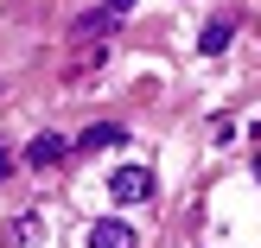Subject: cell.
Returning <instances> with one entry per match:
<instances>
[{"label":"cell","mask_w":261,"mask_h":248,"mask_svg":"<svg viewBox=\"0 0 261 248\" xmlns=\"http://www.w3.org/2000/svg\"><path fill=\"white\" fill-rule=\"evenodd\" d=\"M109 198L115 204H147L153 198V172H147V166H121V172L109 178Z\"/></svg>","instance_id":"6da1fadb"},{"label":"cell","mask_w":261,"mask_h":248,"mask_svg":"<svg viewBox=\"0 0 261 248\" xmlns=\"http://www.w3.org/2000/svg\"><path fill=\"white\" fill-rule=\"evenodd\" d=\"M89 248H134V229H127L121 216H102V223L89 229Z\"/></svg>","instance_id":"7a4b0ae2"},{"label":"cell","mask_w":261,"mask_h":248,"mask_svg":"<svg viewBox=\"0 0 261 248\" xmlns=\"http://www.w3.org/2000/svg\"><path fill=\"white\" fill-rule=\"evenodd\" d=\"M76 147H83V153H102V147H121V127H115V121H96V127H83V134H76Z\"/></svg>","instance_id":"3957f363"},{"label":"cell","mask_w":261,"mask_h":248,"mask_svg":"<svg viewBox=\"0 0 261 248\" xmlns=\"http://www.w3.org/2000/svg\"><path fill=\"white\" fill-rule=\"evenodd\" d=\"M58 159H64V140L58 134H38L32 147H25V166H58Z\"/></svg>","instance_id":"277c9868"},{"label":"cell","mask_w":261,"mask_h":248,"mask_svg":"<svg viewBox=\"0 0 261 248\" xmlns=\"http://www.w3.org/2000/svg\"><path fill=\"white\" fill-rule=\"evenodd\" d=\"M109 25H115V13H83V19H76V38H89V45H96Z\"/></svg>","instance_id":"5b68a950"},{"label":"cell","mask_w":261,"mask_h":248,"mask_svg":"<svg viewBox=\"0 0 261 248\" xmlns=\"http://www.w3.org/2000/svg\"><path fill=\"white\" fill-rule=\"evenodd\" d=\"M198 45L211 51V58H217V51H229V25H223V19H217V25H204V38H198Z\"/></svg>","instance_id":"8992f818"},{"label":"cell","mask_w":261,"mask_h":248,"mask_svg":"<svg viewBox=\"0 0 261 248\" xmlns=\"http://www.w3.org/2000/svg\"><path fill=\"white\" fill-rule=\"evenodd\" d=\"M38 236V216H19V223H13L7 229V248H25V242H32Z\"/></svg>","instance_id":"52a82bcc"},{"label":"cell","mask_w":261,"mask_h":248,"mask_svg":"<svg viewBox=\"0 0 261 248\" xmlns=\"http://www.w3.org/2000/svg\"><path fill=\"white\" fill-rule=\"evenodd\" d=\"M121 7H134V0H109V13H121Z\"/></svg>","instance_id":"ba28073f"},{"label":"cell","mask_w":261,"mask_h":248,"mask_svg":"<svg viewBox=\"0 0 261 248\" xmlns=\"http://www.w3.org/2000/svg\"><path fill=\"white\" fill-rule=\"evenodd\" d=\"M0 178H7V153H0Z\"/></svg>","instance_id":"9c48e42d"},{"label":"cell","mask_w":261,"mask_h":248,"mask_svg":"<svg viewBox=\"0 0 261 248\" xmlns=\"http://www.w3.org/2000/svg\"><path fill=\"white\" fill-rule=\"evenodd\" d=\"M255 178H261V153H255Z\"/></svg>","instance_id":"30bf717a"}]
</instances>
